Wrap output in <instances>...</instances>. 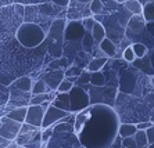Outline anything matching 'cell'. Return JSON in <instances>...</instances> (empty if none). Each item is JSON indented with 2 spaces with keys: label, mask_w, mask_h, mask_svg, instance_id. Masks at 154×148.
<instances>
[{
  "label": "cell",
  "mask_w": 154,
  "mask_h": 148,
  "mask_svg": "<svg viewBox=\"0 0 154 148\" xmlns=\"http://www.w3.org/2000/svg\"><path fill=\"white\" fill-rule=\"evenodd\" d=\"M2 119V126H0V137L4 138L7 141H14V138L17 137L20 127L22 123H18L13 119H8L7 116L0 118Z\"/></svg>",
  "instance_id": "7"
},
{
  "label": "cell",
  "mask_w": 154,
  "mask_h": 148,
  "mask_svg": "<svg viewBox=\"0 0 154 148\" xmlns=\"http://www.w3.org/2000/svg\"><path fill=\"white\" fill-rule=\"evenodd\" d=\"M46 109L43 108L42 105H36V104H29L26 108V115H25V122L31 126L40 127L42 126V120L43 115H45Z\"/></svg>",
  "instance_id": "8"
},
{
  "label": "cell",
  "mask_w": 154,
  "mask_h": 148,
  "mask_svg": "<svg viewBox=\"0 0 154 148\" xmlns=\"http://www.w3.org/2000/svg\"><path fill=\"white\" fill-rule=\"evenodd\" d=\"M68 115H71V112L58 109L57 107H54V105L50 104L46 108V111H45L40 129H46V127H49V126H53L54 123H57L58 120H61L63 118H65V116H68Z\"/></svg>",
  "instance_id": "6"
},
{
  "label": "cell",
  "mask_w": 154,
  "mask_h": 148,
  "mask_svg": "<svg viewBox=\"0 0 154 148\" xmlns=\"http://www.w3.org/2000/svg\"><path fill=\"white\" fill-rule=\"evenodd\" d=\"M69 94V112L71 114H78L82 109L90 107L89 93L83 90L82 87L74 84L72 89L68 91Z\"/></svg>",
  "instance_id": "3"
},
{
  "label": "cell",
  "mask_w": 154,
  "mask_h": 148,
  "mask_svg": "<svg viewBox=\"0 0 154 148\" xmlns=\"http://www.w3.org/2000/svg\"><path fill=\"white\" fill-rule=\"evenodd\" d=\"M47 91H51L47 84L43 82L42 79L36 80L32 83V89H31V94H40V93H47Z\"/></svg>",
  "instance_id": "25"
},
{
  "label": "cell",
  "mask_w": 154,
  "mask_h": 148,
  "mask_svg": "<svg viewBox=\"0 0 154 148\" xmlns=\"http://www.w3.org/2000/svg\"><path fill=\"white\" fill-rule=\"evenodd\" d=\"M121 148H122V147H121Z\"/></svg>",
  "instance_id": "49"
},
{
  "label": "cell",
  "mask_w": 154,
  "mask_h": 148,
  "mask_svg": "<svg viewBox=\"0 0 154 148\" xmlns=\"http://www.w3.org/2000/svg\"><path fill=\"white\" fill-rule=\"evenodd\" d=\"M144 19L142 15H133L132 18H131V21H129V28L133 29V31H136V32H139V31H142V29L144 28Z\"/></svg>",
  "instance_id": "24"
},
{
  "label": "cell",
  "mask_w": 154,
  "mask_h": 148,
  "mask_svg": "<svg viewBox=\"0 0 154 148\" xmlns=\"http://www.w3.org/2000/svg\"><path fill=\"white\" fill-rule=\"evenodd\" d=\"M99 49L101 50L104 57L111 58V57H115V54H117V47H115L114 42L111 39H108V37H104L99 43Z\"/></svg>",
  "instance_id": "16"
},
{
  "label": "cell",
  "mask_w": 154,
  "mask_h": 148,
  "mask_svg": "<svg viewBox=\"0 0 154 148\" xmlns=\"http://www.w3.org/2000/svg\"><path fill=\"white\" fill-rule=\"evenodd\" d=\"M81 43H82L81 47H82L86 53H90V51H92L94 40H93V37H92V35H90V32H86L85 35H83V37L81 39Z\"/></svg>",
  "instance_id": "26"
},
{
  "label": "cell",
  "mask_w": 154,
  "mask_h": 148,
  "mask_svg": "<svg viewBox=\"0 0 154 148\" xmlns=\"http://www.w3.org/2000/svg\"><path fill=\"white\" fill-rule=\"evenodd\" d=\"M17 148H25V147H22V145H18V147Z\"/></svg>",
  "instance_id": "46"
},
{
  "label": "cell",
  "mask_w": 154,
  "mask_h": 148,
  "mask_svg": "<svg viewBox=\"0 0 154 148\" xmlns=\"http://www.w3.org/2000/svg\"><path fill=\"white\" fill-rule=\"evenodd\" d=\"M150 120L154 123V107H153V111H151V115H150Z\"/></svg>",
  "instance_id": "43"
},
{
  "label": "cell",
  "mask_w": 154,
  "mask_h": 148,
  "mask_svg": "<svg viewBox=\"0 0 154 148\" xmlns=\"http://www.w3.org/2000/svg\"><path fill=\"white\" fill-rule=\"evenodd\" d=\"M147 148H154V143H150V144H147Z\"/></svg>",
  "instance_id": "45"
},
{
  "label": "cell",
  "mask_w": 154,
  "mask_h": 148,
  "mask_svg": "<svg viewBox=\"0 0 154 148\" xmlns=\"http://www.w3.org/2000/svg\"><path fill=\"white\" fill-rule=\"evenodd\" d=\"M125 7L133 15H142V3H140L139 0H126Z\"/></svg>",
  "instance_id": "23"
},
{
  "label": "cell",
  "mask_w": 154,
  "mask_h": 148,
  "mask_svg": "<svg viewBox=\"0 0 154 148\" xmlns=\"http://www.w3.org/2000/svg\"><path fill=\"white\" fill-rule=\"evenodd\" d=\"M135 125H136V129H137V130H147L150 126H153V122L149 119V120H142V122H136Z\"/></svg>",
  "instance_id": "37"
},
{
  "label": "cell",
  "mask_w": 154,
  "mask_h": 148,
  "mask_svg": "<svg viewBox=\"0 0 154 148\" xmlns=\"http://www.w3.org/2000/svg\"><path fill=\"white\" fill-rule=\"evenodd\" d=\"M0 126H2V119H0Z\"/></svg>",
  "instance_id": "48"
},
{
  "label": "cell",
  "mask_w": 154,
  "mask_h": 148,
  "mask_svg": "<svg viewBox=\"0 0 154 148\" xmlns=\"http://www.w3.org/2000/svg\"><path fill=\"white\" fill-rule=\"evenodd\" d=\"M54 4H57V6H60V7H67L69 4V0H51Z\"/></svg>",
  "instance_id": "39"
},
{
  "label": "cell",
  "mask_w": 154,
  "mask_h": 148,
  "mask_svg": "<svg viewBox=\"0 0 154 148\" xmlns=\"http://www.w3.org/2000/svg\"><path fill=\"white\" fill-rule=\"evenodd\" d=\"M142 3V17L144 22H154V0H139Z\"/></svg>",
  "instance_id": "13"
},
{
  "label": "cell",
  "mask_w": 154,
  "mask_h": 148,
  "mask_svg": "<svg viewBox=\"0 0 154 148\" xmlns=\"http://www.w3.org/2000/svg\"><path fill=\"white\" fill-rule=\"evenodd\" d=\"M121 147H122V144H121V137H118L117 140H115L114 144H111V147H110V148H121Z\"/></svg>",
  "instance_id": "40"
},
{
  "label": "cell",
  "mask_w": 154,
  "mask_h": 148,
  "mask_svg": "<svg viewBox=\"0 0 154 148\" xmlns=\"http://www.w3.org/2000/svg\"><path fill=\"white\" fill-rule=\"evenodd\" d=\"M122 58H124L126 62H129V64H132V62L136 60V55H135V53H133L131 46L125 47V50L122 51Z\"/></svg>",
  "instance_id": "33"
},
{
  "label": "cell",
  "mask_w": 154,
  "mask_h": 148,
  "mask_svg": "<svg viewBox=\"0 0 154 148\" xmlns=\"http://www.w3.org/2000/svg\"><path fill=\"white\" fill-rule=\"evenodd\" d=\"M137 80H139V76L135 69H125L121 72L119 76V86L118 90L122 94H133L135 93V89H136Z\"/></svg>",
  "instance_id": "4"
},
{
  "label": "cell",
  "mask_w": 154,
  "mask_h": 148,
  "mask_svg": "<svg viewBox=\"0 0 154 148\" xmlns=\"http://www.w3.org/2000/svg\"><path fill=\"white\" fill-rule=\"evenodd\" d=\"M146 136H147V143H154V123L153 126H150L149 129L146 130Z\"/></svg>",
  "instance_id": "38"
},
{
  "label": "cell",
  "mask_w": 154,
  "mask_h": 148,
  "mask_svg": "<svg viewBox=\"0 0 154 148\" xmlns=\"http://www.w3.org/2000/svg\"><path fill=\"white\" fill-rule=\"evenodd\" d=\"M69 65H71V62H69L68 58L65 55H60L58 58H56V60H53L51 62L47 64V69H63V71H65Z\"/></svg>",
  "instance_id": "20"
},
{
  "label": "cell",
  "mask_w": 154,
  "mask_h": 148,
  "mask_svg": "<svg viewBox=\"0 0 154 148\" xmlns=\"http://www.w3.org/2000/svg\"><path fill=\"white\" fill-rule=\"evenodd\" d=\"M136 125L135 123H129V122H125V123H121L118 126V136L121 138H125V137H132L133 134L136 133Z\"/></svg>",
  "instance_id": "17"
},
{
  "label": "cell",
  "mask_w": 154,
  "mask_h": 148,
  "mask_svg": "<svg viewBox=\"0 0 154 148\" xmlns=\"http://www.w3.org/2000/svg\"><path fill=\"white\" fill-rule=\"evenodd\" d=\"M150 65L153 67V69H154V53L151 54V57H150Z\"/></svg>",
  "instance_id": "42"
},
{
  "label": "cell",
  "mask_w": 154,
  "mask_h": 148,
  "mask_svg": "<svg viewBox=\"0 0 154 148\" xmlns=\"http://www.w3.org/2000/svg\"><path fill=\"white\" fill-rule=\"evenodd\" d=\"M64 78H65V75H64V71H63V69H47L46 72L40 76V79L47 84V87H49L51 91L57 90L58 84H60V82L64 79Z\"/></svg>",
  "instance_id": "9"
},
{
  "label": "cell",
  "mask_w": 154,
  "mask_h": 148,
  "mask_svg": "<svg viewBox=\"0 0 154 148\" xmlns=\"http://www.w3.org/2000/svg\"><path fill=\"white\" fill-rule=\"evenodd\" d=\"M64 26H65V19H56V21L53 22V25H51V28H50V32H49V37L53 39V43H51L50 47H53L54 44H56V46H60L61 40L64 39V36H63Z\"/></svg>",
  "instance_id": "11"
},
{
  "label": "cell",
  "mask_w": 154,
  "mask_h": 148,
  "mask_svg": "<svg viewBox=\"0 0 154 148\" xmlns=\"http://www.w3.org/2000/svg\"><path fill=\"white\" fill-rule=\"evenodd\" d=\"M51 134H53V126H49L46 129H42L40 130V141H42L43 144H46L47 141L50 140Z\"/></svg>",
  "instance_id": "34"
},
{
  "label": "cell",
  "mask_w": 154,
  "mask_h": 148,
  "mask_svg": "<svg viewBox=\"0 0 154 148\" xmlns=\"http://www.w3.org/2000/svg\"><path fill=\"white\" fill-rule=\"evenodd\" d=\"M72 86H74V83H72L71 80L67 79V78H64V79L60 82V84H58V87H57V90L56 91H58V93H68V91L72 89Z\"/></svg>",
  "instance_id": "30"
},
{
  "label": "cell",
  "mask_w": 154,
  "mask_h": 148,
  "mask_svg": "<svg viewBox=\"0 0 154 148\" xmlns=\"http://www.w3.org/2000/svg\"><path fill=\"white\" fill-rule=\"evenodd\" d=\"M82 71H83V68L79 67V65H69L68 68L64 71V75H65V78H68V76H79Z\"/></svg>",
  "instance_id": "31"
},
{
  "label": "cell",
  "mask_w": 154,
  "mask_h": 148,
  "mask_svg": "<svg viewBox=\"0 0 154 148\" xmlns=\"http://www.w3.org/2000/svg\"><path fill=\"white\" fill-rule=\"evenodd\" d=\"M140 148H147V145H144V147H140Z\"/></svg>",
  "instance_id": "47"
},
{
  "label": "cell",
  "mask_w": 154,
  "mask_h": 148,
  "mask_svg": "<svg viewBox=\"0 0 154 148\" xmlns=\"http://www.w3.org/2000/svg\"><path fill=\"white\" fill-rule=\"evenodd\" d=\"M89 4H90L89 10H90L92 14L97 15V14H100L101 11H103V3H101V0H92Z\"/></svg>",
  "instance_id": "32"
},
{
  "label": "cell",
  "mask_w": 154,
  "mask_h": 148,
  "mask_svg": "<svg viewBox=\"0 0 154 148\" xmlns=\"http://www.w3.org/2000/svg\"><path fill=\"white\" fill-rule=\"evenodd\" d=\"M133 138H135V141H136V144H137L139 148L149 144V143H147L146 130H136V133L133 134Z\"/></svg>",
  "instance_id": "27"
},
{
  "label": "cell",
  "mask_w": 154,
  "mask_h": 148,
  "mask_svg": "<svg viewBox=\"0 0 154 148\" xmlns=\"http://www.w3.org/2000/svg\"><path fill=\"white\" fill-rule=\"evenodd\" d=\"M150 82H151V86H153V89H154V75H151V79H150Z\"/></svg>",
  "instance_id": "44"
},
{
  "label": "cell",
  "mask_w": 154,
  "mask_h": 148,
  "mask_svg": "<svg viewBox=\"0 0 154 148\" xmlns=\"http://www.w3.org/2000/svg\"><path fill=\"white\" fill-rule=\"evenodd\" d=\"M131 47H132V50H133V53H135V55H136V58H142L147 54V47L144 46L143 43H132Z\"/></svg>",
  "instance_id": "28"
},
{
  "label": "cell",
  "mask_w": 154,
  "mask_h": 148,
  "mask_svg": "<svg viewBox=\"0 0 154 148\" xmlns=\"http://www.w3.org/2000/svg\"><path fill=\"white\" fill-rule=\"evenodd\" d=\"M86 33V29L83 28L82 21L79 19H69L68 24H65L63 36L67 42H81L83 35Z\"/></svg>",
  "instance_id": "5"
},
{
  "label": "cell",
  "mask_w": 154,
  "mask_h": 148,
  "mask_svg": "<svg viewBox=\"0 0 154 148\" xmlns=\"http://www.w3.org/2000/svg\"><path fill=\"white\" fill-rule=\"evenodd\" d=\"M18 43L26 49H33L42 44L46 39V33L35 22H24L15 32Z\"/></svg>",
  "instance_id": "1"
},
{
  "label": "cell",
  "mask_w": 154,
  "mask_h": 148,
  "mask_svg": "<svg viewBox=\"0 0 154 148\" xmlns=\"http://www.w3.org/2000/svg\"><path fill=\"white\" fill-rule=\"evenodd\" d=\"M94 22H96L94 17H85V18L82 19V25H83V28L86 29V32H90V31H92Z\"/></svg>",
  "instance_id": "36"
},
{
  "label": "cell",
  "mask_w": 154,
  "mask_h": 148,
  "mask_svg": "<svg viewBox=\"0 0 154 148\" xmlns=\"http://www.w3.org/2000/svg\"><path fill=\"white\" fill-rule=\"evenodd\" d=\"M89 78H90V72L88 71V69H83L82 72H81V75L78 76V79H76V82H75V84L76 86H79V87H82L83 90H89L90 87H92V84H90V82H89Z\"/></svg>",
  "instance_id": "21"
},
{
  "label": "cell",
  "mask_w": 154,
  "mask_h": 148,
  "mask_svg": "<svg viewBox=\"0 0 154 148\" xmlns=\"http://www.w3.org/2000/svg\"><path fill=\"white\" fill-rule=\"evenodd\" d=\"M78 3H82V4H89L92 0H76Z\"/></svg>",
  "instance_id": "41"
},
{
  "label": "cell",
  "mask_w": 154,
  "mask_h": 148,
  "mask_svg": "<svg viewBox=\"0 0 154 148\" xmlns=\"http://www.w3.org/2000/svg\"><path fill=\"white\" fill-rule=\"evenodd\" d=\"M26 108L28 105H22V107H14L6 114L8 119H13L18 123H24L25 122V115H26Z\"/></svg>",
  "instance_id": "15"
},
{
  "label": "cell",
  "mask_w": 154,
  "mask_h": 148,
  "mask_svg": "<svg viewBox=\"0 0 154 148\" xmlns=\"http://www.w3.org/2000/svg\"><path fill=\"white\" fill-rule=\"evenodd\" d=\"M121 144H122V148H139L136 144L135 138L132 137H125V138H121Z\"/></svg>",
  "instance_id": "35"
},
{
  "label": "cell",
  "mask_w": 154,
  "mask_h": 148,
  "mask_svg": "<svg viewBox=\"0 0 154 148\" xmlns=\"http://www.w3.org/2000/svg\"><path fill=\"white\" fill-rule=\"evenodd\" d=\"M108 61V57H96L93 60H90L86 65V69L89 71V72H94V71H101L104 68V65L107 64Z\"/></svg>",
  "instance_id": "18"
},
{
  "label": "cell",
  "mask_w": 154,
  "mask_h": 148,
  "mask_svg": "<svg viewBox=\"0 0 154 148\" xmlns=\"http://www.w3.org/2000/svg\"><path fill=\"white\" fill-rule=\"evenodd\" d=\"M90 35H92V37H93L94 43H100L101 40L106 37V28L103 26V24L99 21L94 22L93 28H92V31H90Z\"/></svg>",
  "instance_id": "19"
},
{
  "label": "cell",
  "mask_w": 154,
  "mask_h": 148,
  "mask_svg": "<svg viewBox=\"0 0 154 148\" xmlns=\"http://www.w3.org/2000/svg\"><path fill=\"white\" fill-rule=\"evenodd\" d=\"M90 98V104L103 102L107 105H114L117 98V89L111 86H92L88 90Z\"/></svg>",
  "instance_id": "2"
},
{
  "label": "cell",
  "mask_w": 154,
  "mask_h": 148,
  "mask_svg": "<svg viewBox=\"0 0 154 148\" xmlns=\"http://www.w3.org/2000/svg\"><path fill=\"white\" fill-rule=\"evenodd\" d=\"M89 82L92 86H103L106 83V76L101 71H94V72H90Z\"/></svg>",
  "instance_id": "22"
},
{
  "label": "cell",
  "mask_w": 154,
  "mask_h": 148,
  "mask_svg": "<svg viewBox=\"0 0 154 148\" xmlns=\"http://www.w3.org/2000/svg\"><path fill=\"white\" fill-rule=\"evenodd\" d=\"M50 104L54 105V107H57L58 109H63V111L69 112V94L68 93H58V91H56L54 97L51 98Z\"/></svg>",
  "instance_id": "12"
},
{
  "label": "cell",
  "mask_w": 154,
  "mask_h": 148,
  "mask_svg": "<svg viewBox=\"0 0 154 148\" xmlns=\"http://www.w3.org/2000/svg\"><path fill=\"white\" fill-rule=\"evenodd\" d=\"M32 94L26 91L18 90V89H10V100L7 105L10 108L14 107H22V105H29V98Z\"/></svg>",
  "instance_id": "10"
},
{
  "label": "cell",
  "mask_w": 154,
  "mask_h": 148,
  "mask_svg": "<svg viewBox=\"0 0 154 148\" xmlns=\"http://www.w3.org/2000/svg\"><path fill=\"white\" fill-rule=\"evenodd\" d=\"M32 83H33V80L31 79L29 76H21V78H18L17 80H14V82L8 86V89H18V90L31 93Z\"/></svg>",
  "instance_id": "14"
},
{
  "label": "cell",
  "mask_w": 154,
  "mask_h": 148,
  "mask_svg": "<svg viewBox=\"0 0 154 148\" xmlns=\"http://www.w3.org/2000/svg\"><path fill=\"white\" fill-rule=\"evenodd\" d=\"M8 100H10V89L0 84V107L7 105Z\"/></svg>",
  "instance_id": "29"
}]
</instances>
